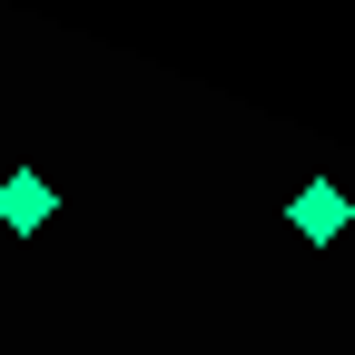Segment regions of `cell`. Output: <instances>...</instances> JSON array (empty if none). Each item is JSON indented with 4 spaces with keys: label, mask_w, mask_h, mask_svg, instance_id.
Listing matches in <instances>:
<instances>
[{
    "label": "cell",
    "mask_w": 355,
    "mask_h": 355,
    "mask_svg": "<svg viewBox=\"0 0 355 355\" xmlns=\"http://www.w3.org/2000/svg\"><path fill=\"white\" fill-rule=\"evenodd\" d=\"M50 207H60V188H50L40 168H10V178H0V227H10V237H40Z\"/></svg>",
    "instance_id": "cell-2"
},
{
    "label": "cell",
    "mask_w": 355,
    "mask_h": 355,
    "mask_svg": "<svg viewBox=\"0 0 355 355\" xmlns=\"http://www.w3.org/2000/svg\"><path fill=\"white\" fill-rule=\"evenodd\" d=\"M286 227H296V237H306V247H336V237H345V227H355V198H345V188H336V178H306V188H296V198H286Z\"/></svg>",
    "instance_id": "cell-1"
}]
</instances>
